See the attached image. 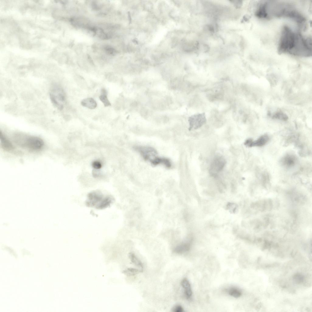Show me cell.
<instances>
[{"mask_svg":"<svg viewBox=\"0 0 312 312\" xmlns=\"http://www.w3.org/2000/svg\"><path fill=\"white\" fill-rule=\"evenodd\" d=\"M278 51L280 54H288L303 57L311 56V38H305L299 33L294 31L285 26L282 32Z\"/></svg>","mask_w":312,"mask_h":312,"instance_id":"obj_1","label":"cell"},{"mask_svg":"<svg viewBox=\"0 0 312 312\" xmlns=\"http://www.w3.org/2000/svg\"><path fill=\"white\" fill-rule=\"evenodd\" d=\"M267 12L270 19L272 16L289 18L300 25L306 21L305 18L291 4L284 2H268Z\"/></svg>","mask_w":312,"mask_h":312,"instance_id":"obj_2","label":"cell"},{"mask_svg":"<svg viewBox=\"0 0 312 312\" xmlns=\"http://www.w3.org/2000/svg\"><path fill=\"white\" fill-rule=\"evenodd\" d=\"M15 140L17 144L22 147L33 150L37 151L41 149L44 146V142L40 138L34 136H26L17 134Z\"/></svg>","mask_w":312,"mask_h":312,"instance_id":"obj_3","label":"cell"},{"mask_svg":"<svg viewBox=\"0 0 312 312\" xmlns=\"http://www.w3.org/2000/svg\"><path fill=\"white\" fill-rule=\"evenodd\" d=\"M87 203L90 205L97 206L98 208H103L110 204L111 199L109 197H104L98 192H94L90 193Z\"/></svg>","mask_w":312,"mask_h":312,"instance_id":"obj_4","label":"cell"},{"mask_svg":"<svg viewBox=\"0 0 312 312\" xmlns=\"http://www.w3.org/2000/svg\"><path fill=\"white\" fill-rule=\"evenodd\" d=\"M50 97L52 103L55 106L59 109H63L65 97L62 88L56 86L53 87L50 92Z\"/></svg>","mask_w":312,"mask_h":312,"instance_id":"obj_5","label":"cell"},{"mask_svg":"<svg viewBox=\"0 0 312 312\" xmlns=\"http://www.w3.org/2000/svg\"><path fill=\"white\" fill-rule=\"evenodd\" d=\"M133 148L140 154L144 160L150 162L158 157L156 150L151 147L136 146H134Z\"/></svg>","mask_w":312,"mask_h":312,"instance_id":"obj_6","label":"cell"},{"mask_svg":"<svg viewBox=\"0 0 312 312\" xmlns=\"http://www.w3.org/2000/svg\"><path fill=\"white\" fill-rule=\"evenodd\" d=\"M225 163V160L222 157H217L214 159L210 167V171L211 175L216 176L222 170Z\"/></svg>","mask_w":312,"mask_h":312,"instance_id":"obj_7","label":"cell"},{"mask_svg":"<svg viewBox=\"0 0 312 312\" xmlns=\"http://www.w3.org/2000/svg\"><path fill=\"white\" fill-rule=\"evenodd\" d=\"M267 2L261 3L257 9L255 15L259 18L269 19L267 12Z\"/></svg>","mask_w":312,"mask_h":312,"instance_id":"obj_8","label":"cell"},{"mask_svg":"<svg viewBox=\"0 0 312 312\" xmlns=\"http://www.w3.org/2000/svg\"><path fill=\"white\" fill-rule=\"evenodd\" d=\"M297 160L296 157L292 154H288L284 156L281 160L282 165L288 168L294 165Z\"/></svg>","mask_w":312,"mask_h":312,"instance_id":"obj_9","label":"cell"},{"mask_svg":"<svg viewBox=\"0 0 312 312\" xmlns=\"http://www.w3.org/2000/svg\"><path fill=\"white\" fill-rule=\"evenodd\" d=\"M150 162L152 165L154 166L162 164L168 168H170L172 166V164L170 160L168 158H165L157 157Z\"/></svg>","mask_w":312,"mask_h":312,"instance_id":"obj_10","label":"cell"},{"mask_svg":"<svg viewBox=\"0 0 312 312\" xmlns=\"http://www.w3.org/2000/svg\"><path fill=\"white\" fill-rule=\"evenodd\" d=\"M269 138L267 134L261 136L257 140H253L251 144L250 147H261L264 145L269 141Z\"/></svg>","mask_w":312,"mask_h":312,"instance_id":"obj_11","label":"cell"},{"mask_svg":"<svg viewBox=\"0 0 312 312\" xmlns=\"http://www.w3.org/2000/svg\"><path fill=\"white\" fill-rule=\"evenodd\" d=\"M181 284L184 289L186 297L187 299L190 298L192 296V292L189 281L187 279L184 278L182 280Z\"/></svg>","mask_w":312,"mask_h":312,"instance_id":"obj_12","label":"cell"},{"mask_svg":"<svg viewBox=\"0 0 312 312\" xmlns=\"http://www.w3.org/2000/svg\"><path fill=\"white\" fill-rule=\"evenodd\" d=\"M81 105L90 109H94L97 106L95 101L92 98H88L83 100L81 101Z\"/></svg>","mask_w":312,"mask_h":312,"instance_id":"obj_13","label":"cell"},{"mask_svg":"<svg viewBox=\"0 0 312 312\" xmlns=\"http://www.w3.org/2000/svg\"><path fill=\"white\" fill-rule=\"evenodd\" d=\"M129 257L131 262L137 267L141 272H142L143 270V265L135 255L132 253H130L129 254Z\"/></svg>","mask_w":312,"mask_h":312,"instance_id":"obj_14","label":"cell"},{"mask_svg":"<svg viewBox=\"0 0 312 312\" xmlns=\"http://www.w3.org/2000/svg\"><path fill=\"white\" fill-rule=\"evenodd\" d=\"M0 139L1 145L2 147L5 150L10 151L13 148L11 142L1 133Z\"/></svg>","mask_w":312,"mask_h":312,"instance_id":"obj_15","label":"cell"},{"mask_svg":"<svg viewBox=\"0 0 312 312\" xmlns=\"http://www.w3.org/2000/svg\"><path fill=\"white\" fill-rule=\"evenodd\" d=\"M190 248V244L184 243L176 246L174 250V252L177 254H181L188 251Z\"/></svg>","mask_w":312,"mask_h":312,"instance_id":"obj_16","label":"cell"},{"mask_svg":"<svg viewBox=\"0 0 312 312\" xmlns=\"http://www.w3.org/2000/svg\"><path fill=\"white\" fill-rule=\"evenodd\" d=\"M227 292L229 295L235 298H238L242 294L241 291L239 289L234 287L228 289Z\"/></svg>","mask_w":312,"mask_h":312,"instance_id":"obj_17","label":"cell"},{"mask_svg":"<svg viewBox=\"0 0 312 312\" xmlns=\"http://www.w3.org/2000/svg\"><path fill=\"white\" fill-rule=\"evenodd\" d=\"M140 272H141L138 269L133 268H128L123 271V273L125 275L128 276H134Z\"/></svg>","mask_w":312,"mask_h":312,"instance_id":"obj_18","label":"cell"},{"mask_svg":"<svg viewBox=\"0 0 312 312\" xmlns=\"http://www.w3.org/2000/svg\"><path fill=\"white\" fill-rule=\"evenodd\" d=\"M99 99L105 107L111 105V104L107 97L106 94H102L100 96Z\"/></svg>","mask_w":312,"mask_h":312,"instance_id":"obj_19","label":"cell"},{"mask_svg":"<svg viewBox=\"0 0 312 312\" xmlns=\"http://www.w3.org/2000/svg\"><path fill=\"white\" fill-rule=\"evenodd\" d=\"M274 116L275 118L281 119L284 120H286L288 119V117L285 114H283L282 113H278L275 114Z\"/></svg>","mask_w":312,"mask_h":312,"instance_id":"obj_20","label":"cell"},{"mask_svg":"<svg viewBox=\"0 0 312 312\" xmlns=\"http://www.w3.org/2000/svg\"><path fill=\"white\" fill-rule=\"evenodd\" d=\"M93 167L96 169H98L101 168L102 167V165L101 163L97 161H94L92 164Z\"/></svg>","mask_w":312,"mask_h":312,"instance_id":"obj_21","label":"cell"},{"mask_svg":"<svg viewBox=\"0 0 312 312\" xmlns=\"http://www.w3.org/2000/svg\"><path fill=\"white\" fill-rule=\"evenodd\" d=\"M230 2H232L235 6L237 8H240L242 5V2L241 1L233 0L231 1Z\"/></svg>","mask_w":312,"mask_h":312,"instance_id":"obj_22","label":"cell"},{"mask_svg":"<svg viewBox=\"0 0 312 312\" xmlns=\"http://www.w3.org/2000/svg\"><path fill=\"white\" fill-rule=\"evenodd\" d=\"M172 311L174 312H183L184 310L181 305H177L173 308Z\"/></svg>","mask_w":312,"mask_h":312,"instance_id":"obj_23","label":"cell"},{"mask_svg":"<svg viewBox=\"0 0 312 312\" xmlns=\"http://www.w3.org/2000/svg\"><path fill=\"white\" fill-rule=\"evenodd\" d=\"M208 28L209 30L212 33H214V29L213 27L211 25H209L208 26Z\"/></svg>","mask_w":312,"mask_h":312,"instance_id":"obj_24","label":"cell"}]
</instances>
